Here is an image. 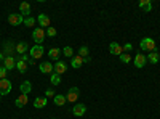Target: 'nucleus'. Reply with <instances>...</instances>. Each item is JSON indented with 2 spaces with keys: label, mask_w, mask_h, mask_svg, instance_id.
<instances>
[{
  "label": "nucleus",
  "mask_w": 160,
  "mask_h": 119,
  "mask_svg": "<svg viewBox=\"0 0 160 119\" xmlns=\"http://www.w3.org/2000/svg\"><path fill=\"white\" fill-rule=\"evenodd\" d=\"M11 92V82L8 79H0V95H8Z\"/></svg>",
  "instance_id": "nucleus-7"
},
{
  "label": "nucleus",
  "mask_w": 160,
  "mask_h": 119,
  "mask_svg": "<svg viewBox=\"0 0 160 119\" xmlns=\"http://www.w3.org/2000/svg\"><path fill=\"white\" fill-rule=\"evenodd\" d=\"M3 68L7 69V71H11V69H15L16 68V58L15 57H7L5 60H3Z\"/></svg>",
  "instance_id": "nucleus-10"
},
{
  "label": "nucleus",
  "mask_w": 160,
  "mask_h": 119,
  "mask_svg": "<svg viewBox=\"0 0 160 119\" xmlns=\"http://www.w3.org/2000/svg\"><path fill=\"white\" fill-rule=\"evenodd\" d=\"M24 24H26V26H29V28H32V26L35 24V19H34L32 16H28V18L24 19Z\"/></svg>",
  "instance_id": "nucleus-31"
},
{
  "label": "nucleus",
  "mask_w": 160,
  "mask_h": 119,
  "mask_svg": "<svg viewBox=\"0 0 160 119\" xmlns=\"http://www.w3.org/2000/svg\"><path fill=\"white\" fill-rule=\"evenodd\" d=\"M19 13L22 16H29V13H31V5L28 3V2H22L21 5H19Z\"/></svg>",
  "instance_id": "nucleus-21"
},
{
  "label": "nucleus",
  "mask_w": 160,
  "mask_h": 119,
  "mask_svg": "<svg viewBox=\"0 0 160 119\" xmlns=\"http://www.w3.org/2000/svg\"><path fill=\"white\" fill-rule=\"evenodd\" d=\"M61 51H62V50H59V48H56V47H53V48L48 51L50 60H58V58H59V55H61Z\"/></svg>",
  "instance_id": "nucleus-23"
},
{
  "label": "nucleus",
  "mask_w": 160,
  "mask_h": 119,
  "mask_svg": "<svg viewBox=\"0 0 160 119\" xmlns=\"http://www.w3.org/2000/svg\"><path fill=\"white\" fill-rule=\"evenodd\" d=\"M7 69L3 68V66H0V79H7Z\"/></svg>",
  "instance_id": "nucleus-34"
},
{
  "label": "nucleus",
  "mask_w": 160,
  "mask_h": 119,
  "mask_svg": "<svg viewBox=\"0 0 160 119\" xmlns=\"http://www.w3.org/2000/svg\"><path fill=\"white\" fill-rule=\"evenodd\" d=\"M38 69H40V73H43V74H51L53 71V64L50 63V61H43V63H40L38 64Z\"/></svg>",
  "instance_id": "nucleus-13"
},
{
  "label": "nucleus",
  "mask_w": 160,
  "mask_h": 119,
  "mask_svg": "<svg viewBox=\"0 0 160 119\" xmlns=\"http://www.w3.org/2000/svg\"><path fill=\"white\" fill-rule=\"evenodd\" d=\"M16 51V45H13V42H5L3 44V55H5V58L7 57H13V53Z\"/></svg>",
  "instance_id": "nucleus-9"
},
{
  "label": "nucleus",
  "mask_w": 160,
  "mask_h": 119,
  "mask_svg": "<svg viewBox=\"0 0 160 119\" xmlns=\"http://www.w3.org/2000/svg\"><path fill=\"white\" fill-rule=\"evenodd\" d=\"M82 64H83V58H82V57H78V55L72 57V60H71V66H72L74 69H78Z\"/></svg>",
  "instance_id": "nucleus-18"
},
{
  "label": "nucleus",
  "mask_w": 160,
  "mask_h": 119,
  "mask_svg": "<svg viewBox=\"0 0 160 119\" xmlns=\"http://www.w3.org/2000/svg\"><path fill=\"white\" fill-rule=\"evenodd\" d=\"M19 90H21V94H24V95H29L31 92H32V84H31L29 81H24V82L21 84Z\"/></svg>",
  "instance_id": "nucleus-17"
},
{
  "label": "nucleus",
  "mask_w": 160,
  "mask_h": 119,
  "mask_svg": "<svg viewBox=\"0 0 160 119\" xmlns=\"http://www.w3.org/2000/svg\"><path fill=\"white\" fill-rule=\"evenodd\" d=\"M45 37H47V32H45V29H42V28H35V29L32 31V39L35 41L37 45H42L43 41H45Z\"/></svg>",
  "instance_id": "nucleus-2"
},
{
  "label": "nucleus",
  "mask_w": 160,
  "mask_h": 119,
  "mask_svg": "<svg viewBox=\"0 0 160 119\" xmlns=\"http://www.w3.org/2000/svg\"><path fill=\"white\" fill-rule=\"evenodd\" d=\"M53 69H55V71H53V73H56V74H62V73H66V71H68V64H66L64 61H56L55 64H53Z\"/></svg>",
  "instance_id": "nucleus-12"
},
{
  "label": "nucleus",
  "mask_w": 160,
  "mask_h": 119,
  "mask_svg": "<svg viewBox=\"0 0 160 119\" xmlns=\"http://www.w3.org/2000/svg\"><path fill=\"white\" fill-rule=\"evenodd\" d=\"M45 32H47V35H48V37H55V35L58 34V31H56L55 28H51V26L45 29Z\"/></svg>",
  "instance_id": "nucleus-29"
},
{
  "label": "nucleus",
  "mask_w": 160,
  "mask_h": 119,
  "mask_svg": "<svg viewBox=\"0 0 160 119\" xmlns=\"http://www.w3.org/2000/svg\"><path fill=\"white\" fill-rule=\"evenodd\" d=\"M43 53H45L43 45H34V47H31V50H29V55H31V58H32V60H38V58H42V57H43Z\"/></svg>",
  "instance_id": "nucleus-3"
},
{
  "label": "nucleus",
  "mask_w": 160,
  "mask_h": 119,
  "mask_svg": "<svg viewBox=\"0 0 160 119\" xmlns=\"http://www.w3.org/2000/svg\"><path fill=\"white\" fill-rule=\"evenodd\" d=\"M8 23L11 26H19L21 23H24V18L21 13H10L8 15Z\"/></svg>",
  "instance_id": "nucleus-6"
},
{
  "label": "nucleus",
  "mask_w": 160,
  "mask_h": 119,
  "mask_svg": "<svg viewBox=\"0 0 160 119\" xmlns=\"http://www.w3.org/2000/svg\"><path fill=\"white\" fill-rule=\"evenodd\" d=\"M18 60H22V61H26V63H29V55H28V53H24V55H21Z\"/></svg>",
  "instance_id": "nucleus-35"
},
{
  "label": "nucleus",
  "mask_w": 160,
  "mask_h": 119,
  "mask_svg": "<svg viewBox=\"0 0 160 119\" xmlns=\"http://www.w3.org/2000/svg\"><path fill=\"white\" fill-rule=\"evenodd\" d=\"M118 58H120V61H122V63H130V61H131V57H130L128 53H122Z\"/></svg>",
  "instance_id": "nucleus-30"
},
{
  "label": "nucleus",
  "mask_w": 160,
  "mask_h": 119,
  "mask_svg": "<svg viewBox=\"0 0 160 119\" xmlns=\"http://www.w3.org/2000/svg\"><path fill=\"white\" fill-rule=\"evenodd\" d=\"M53 100H55L56 106H62V105H66V101H68V100H66V95H55Z\"/></svg>",
  "instance_id": "nucleus-26"
},
{
  "label": "nucleus",
  "mask_w": 160,
  "mask_h": 119,
  "mask_svg": "<svg viewBox=\"0 0 160 119\" xmlns=\"http://www.w3.org/2000/svg\"><path fill=\"white\" fill-rule=\"evenodd\" d=\"M139 47H141L142 51H149V53L157 50V44H155L154 39H151V37H144L142 41L139 42Z\"/></svg>",
  "instance_id": "nucleus-1"
},
{
  "label": "nucleus",
  "mask_w": 160,
  "mask_h": 119,
  "mask_svg": "<svg viewBox=\"0 0 160 119\" xmlns=\"http://www.w3.org/2000/svg\"><path fill=\"white\" fill-rule=\"evenodd\" d=\"M131 50H133V45H131L130 42L123 45V53H128V55H130V51H131Z\"/></svg>",
  "instance_id": "nucleus-33"
},
{
  "label": "nucleus",
  "mask_w": 160,
  "mask_h": 119,
  "mask_svg": "<svg viewBox=\"0 0 160 119\" xmlns=\"http://www.w3.org/2000/svg\"><path fill=\"white\" fill-rule=\"evenodd\" d=\"M37 21H38V24H40V28H42V29L50 28V18L45 15V13H40L38 18H37Z\"/></svg>",
  "instance_id": "nucleus-14"
},
{
  "label": "nucleus",
  "mask_w": 160,
  "mask_h": 119,
  "mask_svg": "<svg viewBox=\"0 0 160 119\" xmlns=\"http://www.w3.org/2000/svg\"><path fill=\"white\" fill-rule=\"evenodd\" d=\"M138 5H139V8L144 10L146 13H149V11L152 10V2H151V0H141Z\"/></svg>",
  "instance_id": "nucleus-20"
},
{
  "label": "nucleus",
  "mask_w": 160,
  "mask_h": 119,
  "mask_svg": "<svg viewBox=\"0 0 160 119\" xmlns=\"http://www.w3.org/2000/svg\"><path fill=\"white\" fill-rule=\"evenodd\" d=\"M85 111H87V106H85L83 103H75L74 108H72V114L77 116V117H82L85 114Z\"/></svg>",
  "instance_id": "nucleus-8"
},
{
  "label": "nucleus",
  "mask_w": 160,
  "mask_h": 119,
  "mask_svg": "<svg viewBox=\"0 0 160 119\" xmlns=\"http://www.w3.org/2000/svg\"><path fill=\"white\" fill-rule=\"evenodd\" d=\"M62 55H64V57H68V58H72V57H74V50H72V47H64V48H62Z\"/></svg>",
  "instance_id": "nucleus-28"
},
{
  "label": "nucleus",
  "mask_w": 160,
  "mask_h": 119,
  "mask_svg": "<svg viewBox=\"0 0 160 119\" xmlns=\"http://www.w3.org/2000/svg\"><path fill=\"white\" fill-rule=\"evenodd\" d=\"M80 97V89L78 87H71L68 90V95H66V100H68L69 103H75Z\"/></svg>",
  "instance_id": "nucleus-4"
},
{
  "label": "nucleus",
  "mask_w": 160,
  "mask_h": 119,
  "mask_svg": "<svg viewBox=\"0 0 160 119\" xmlns=\"http://www.w3.org/2000/svg\"><path fill=\"white\" fill-rule=\"evenodd\" d=\"M16 69H18L19 73H26V71H28V63L16 58Z\"/></svg>",
  "instance_id": "nucleus-24"
},
{
  "label": "nucleus",
  "mask_w": 160,
  "mask_h": 119,
  "mask_svg": "<svg viewBox=\"0 0 160 119\" xmlns=\"http://www.w3.org/2000/svg\"><path fill=\"white\" fill-rule=\"evenodd\" d=\"M29 51V45H28V42H18L16 44V53L21 57V55H24V53H28Z\"/></svg>",
  "instance_id": "nucleus-16"
},
{
  "label": "nucleus",
  "mask_w": 160,
  "mask_h": 119,
  "mask_svg": "<svg viewBox=\"0 0 160 119\" xmlns=\"http://www.w3.org/2000/svg\"><path fill=\"white\" fill-rule=\"evenodd\" d=\"M88 53H90V50H88V47H87V45H82V47H80V50H78V57L85 58V57H90Z\"/></svg>",
  "instance_id": "nucleus-27"
},
{
  "label": "nucleus",
  "mask_w": 160,
  "mask_h": 119,
  "mask_svg": "<svg viewBox=\"0 0 160 119\" xmlns=\"http://www.w3.org/2000/svg\"><path fill=\"white\" fill-rule=\"evenodd\" d=\"M50 97L55 98V90H53V89H47L45 90V98H50Z\"/></svg>",
  "instance_id": "nucleus-32"
},
{
  "label": "nucleus",
  "mask_w": 160,
  "mask_h": 119,
  "mask_svg": "<svg viewBox=\"0 0 160 119\" xmlns=\"http://www.w3.org/2000/svg\"><path fill=\"white\" fill-rule=\"evenodd\" d=\"M3 60H5V55H3V53H0V61H3Z\"/></svg>",
  "instance_id": "nucleus-37"
},
{
  "label": "nucleus",
  "mask_w": 160,
  "mask_h": 119,
  "mask_svg": "<svg viewBox=\"0 0 160 119\" xmlns=\"http://www.w3.org/2000/svg\"><path fill=\"white\" fill-rule=\"evenodd\" d=\"M90 61H91L90 57H85V58H83V63H90Z\"/></svg>",
  "instance_id": "nucleus-36"
},
{
  "label": "nucleus",
  "mask_w": 160,
  "mask_h": 119,
  "mask_svg": "<svg viewBox=\"0 0 160 119\" xmlns=\"http://www.w3.org/2000/svg\"><path fill=\"white\" fill-rule=\"evenodd\" d=\"M47 98L45 97H37L35 100H34V106L37 108V110H40V108H45L47 106Z\"/></svg>",
  "instance_id": "nucleus-19"
},
{
  "label": "nucleus",
  "mask_w": 160,
  "mask_h": 119,
  "mask_svg": "<svg viewBox=\"0 0 160 119\" xmlns=\"http://www.w3.org/2000/svg\"><path fill=\"white\" fill-rule=\"evenodd\" d=\"M28 101H29V97H28V95H24V94H21V95L15 100V106H16V108H24Z\"/></svg>",
  "instance_id": "nucleus-15"
},
{
  "label": "nucleus",
  "mask_w": 160,
  "mask_h": 119,
  "mask_svg": "<svg viewBox=\"0 0 160 119\" xmlns=\"http://www.w3.org/2000/svg\"><path fill=\"white\" fill-rule=\"evenodd\" d=\"M146 63H148V57H146L144 53H136V55H135V60H133V64H135L138 69L144 68V66H146Z\"/></svg>",
  "instance_id": "nucleus-5"
},
{
  "label": "nucleus",
  "mask_w": 160,
  "mask_h": 119,
  "mask_svg": "<svg viewBox=\"0 0 160 119\" xmlns=\"http://www.w3.org/2000/svg\"><path fill=\"white\" fill-rule=\"evenodd\" d=\"M50 82H51V85H59V84H61V76L56 74V73H51V76H50Z\"/></svg>",
  "instance_id": "nucleus-25"
},
{
  "label": "nucleus",
  "mask_w": 160,
  "mask_h": 119,
  "mask_svg": "<svg viewBox=\"0 0 160 119\" xmlns=\"http://www.w3.org/2000/svg\"><path fill=\"white\" fill-rule=\"evenodd\" d=\"M0 98H2V95H0Z\"/></svg>",
  "instance_id": "nucleus-38"
},
{
  "label": "nucleus",
  "mask_w": 160,
  "mask_h": 119,
  "mask_svg": "<svg viewBox=\"0 0 160 119\" xmlns=\"http://www.w3.org/2000/svg\"><path fill=\"white\" fill-rule=\"evenodd\" d=\"M109 51L112 55H115V57H120L123 53V47L122 45H118L117 42H111V45H109Z\"/></svg>",
  "instance_id": "nucleus-11"
},
{
  "label": "nucleus",
  "mask_w": 160,
  "mask_h": 119,
  "mask_svg": "<svg viewBox=\"0 0 160 119\" xmlns=\"http://www.w3.org/2000/svg\"><path fill=\"white\" fill-rule=\"evenodd\" d=\"M148 61L152 63V64H157L160 61V53L158 51H151V53L148 55Z\"/></svg>",
  "instance_id": "nucleus-22"
}]
</instances>
